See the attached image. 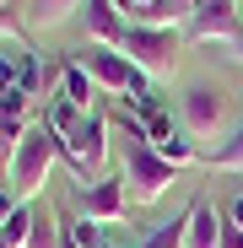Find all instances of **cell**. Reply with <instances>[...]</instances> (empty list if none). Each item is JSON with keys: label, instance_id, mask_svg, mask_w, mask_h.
<instances>
[{"label": "cell", "instance_id": "cell-7", "mask_svg": "<svg viewBox=\"0 0 243 248\" xmlns=\"http://www.w3.org/2000/svg\"><path fill=\"white\" fill-rule=\"evenodd\" d=\"M146 146L162 156V162H173V168L184 173V168H194V162H200V151H194V140H189V130H184V124L173 119V113H151L146 119Z\"/></svg>", "mask_w": 243, "mask_h": 248}, {"label": "cell", "instance_id": "cell-18", "mask_svg": "<svg viewBox=\"0 0 243 248\" xmlns=\"http://www.w3.org/2000/svg\"><path fill=\"white\" fill-rule=\"evenodd\" d=\"M189 11H194V0H157L146 27H178V22H189Z\"/></svg>", "mask_w": 243, "mask_h": 248}, {"label": "cell", "instance_id": "cell-3", "mask_svg": "<svg viewBox=\"0 0 243 248\" xmlns=\"http://www.w3.org/2000/svg\"><path fill=\"white\" fill-rule=\"evenodd\" d=\"M76 54H81V65L92 70L97 87H108L113 97H125V103H130V108H141L146 119L157 113V103H151V81H146L125 54H119V49H97V44H92V49H76Z\"/></svg>", "mask_w": 243, "mask_h": 248}, {"label": "cell", "instance_id": "cell-15", "mask_svg": "<svg viewBox=\"0 0 243 248\" xmlns=\"http://www.w3.org/2000/svg\"><path fill=\"white\" fill-rule=\"evenodd\" d=\"M70 11H81V0H32V22L38 27H60Z\"/></svg>", "mask_w": 243, "mask_h": 248}, {"label": "cell", "instance_id": "cell-22", "mask_svg": "<svg viewBox=\"0 0 243 248\" xmlns=\"http://www.w3.org/2000/svg\"><path fill=\"white\" fill-rule=\"evenodd\" d=\"M238 16H243V6H238Z\"/></svg>", "mask_w": 243, "mask_h": 248}, {"label": "cell", "instance_id": "cell-10", "mask_svg": "<svg viewBox=\"0 0 243 248\" xmlns=\"http://www.w3.org/2000/svg\"><path fill=\"white\" fill-rule=\"evenodd\" d=\"M184 248H222V211H216L211 200H194V205H189Z\"/></svg>", "mask_w": 243, "mask_h": 248}, {"label": "cell", "instance_id": "cell-4", "mask_svg": "<svg viewBox=\"0 0 243 248\" xmlns=\"http://www.w3.org/2000/svg\"><path fill=\"white\" fill-rule=\"evenodd\" d=\"M178 44H184L178 27H141V22H130L119 54H125L146 81H168V76L178 70Z\"/></svg>", "mask_w": 243, "mask_h": 248}, {"label": "cell", "instance_id": "cell-13", "mask_svg": "<svg viewBox=\"0 0 243 248\" xmlns=\"http://www.w3.org/2000/svg\"><path fill=\"white\" fill-rule=\"evenodd\" d=\"M206 168H216V173H243V124H238V130L206 156Z\"/></svg>", "mask_w": 243, "mask_h": 248}, {"label": "cell", "instance_id": "cell-9", "mask_svg": "<svg viewBox=\"0 0 243 248\" xmlns=\"http://www.w3.org/2000/svg\"><path fill=\"white\" fill-rule=\"evenodd\" d=\"M81 216L97 221V227L119 221V216H125V178H97L87 194H81Z\"/></svg>", "mask_w": 243, "mask_h": 248}, {"label": "cell", "instance_id": "cell-16", "mask_svg": "<svg viewBox=\"0 0 243 248\" xmlns=\"http://www.w3.org/2000/svg\"><path fill=\"white\" fill-rule=\"evenodd\" d=\"M16 76H22V92L38 103V92H44V65H38V54L16 49Z\"/></svg>", "mask_w": 243, "mask_h": 248}, {"label": "cell", "instance_id": "cell-20", "mask_svg": "<svg viewBox=\"0 0 243 248\" xmlns=\"http://www.w3.org/2000/svg\"><path fill=\"white\" fill-rule=\"evenodd\" d=\"M113 6H119V11H130V16L146 27V22H151V11H157V0H113Z\"/></svg>", "mask_w": 243, "mask_h": 248}, {"label": "cell", "instance_id": "cell-5", "mask_svg": "<svg viewBox=\"0 0 243 248\" xmlns=\"http://www.w3.org/2000/svg\"><path fill=\"white\" fill-rule=\"evenodd\" d=\"M189 38H200V44H232V49H243V16H238V0H194V11H189Z\"/></svg>", "mask_w": 243, "mask_h": 248}, {"label": "cell", "instance_id": "cell-2", "mask_svg": "<svg viewBox=\"0 0 243 248\" xmlns=\"http://www.w3.org/2000/svg\"><path fill=\"white\" fill-rule=\"evenodd\" d=\"M54 156H60L54 130H49V124H32V130L22 135V146L11 151V162H6V189H11L22 205L38 200V189H44V178H49V168H54Z\"/></svg>", "mask_w": 243, "mask_h": 248}, {"label": "cell", "instance_id": "cell-6", "mask_svg": "<svg viewBox=\"0 0 243 248\" xmlns=\"http://www.w3.org/2000/svg\"><path fill=\"white\" fill-rule=\"evenodd\" d=\"M178 124H184L194 140H216L222 124H227V97L216 87H189L184 103H178Z\"/></svg>", "mask_w": 243, "mask_h": 248}, {"label": "cell", "instance_id": "cell-1", "mask_svg": "<svg viewBox=\"0 0 243 248\" xmlns=\"http://www.w3.org/2000/svg\"><path fill=\"white\" fill-rule=\"evenodd\" d=\"M119 130H125V184H130V194H135L141 205H157L162 194L178 184V168L162 162V156L146 146V124L130 119L125 108H119Z\"/></svg>", "mask_w": 243, "mask_h": 248}, {"label": "cell", "instance_id": "cell-12", "mask_svg": "<svg viewBox=\"0 0 243 248\" xmlns=\"http://www.w3.org/2000/svg\"><path fill=\"white\" fill-rule=\"evenodd\" d=\"M27 248H65V232H60V216L32 205V232H27Z\"/></svg>", "mask_w": 243, "mask_h": 248}, {"label": "cell", "instance_id": "cell-8", "mask_svg": "<svg viewBox=\"0 0 243 248\" xmlns=\"http://www.w3.org/2000/svg\"><path fill=\"white\" fill-rule=\"evenodd\" d=\"M32 97L27 92H0V156L11 162V151L22 146V135L32 130Z\"/></svg>", "mask_w": 243, "mask_h": 248}, {"label": "cell", "instance_id": "cell-19", "mask_svg": "<svg viewBox=\"0 0 243 248\" xmlns=\"http://www.w3.org/2000/svg\"><path fill=\"white\" fill-rule=\"evenodd\" d=\"M0 38H11V44L27 38V22L16 16V0H0Z\"/></svg>", "mask_w": 243, "mask_h": 248}, {"label": "cell", "instance_id": "cell-21", "mask_svg": "<svg viewBox=\"0 0 243 248\" xmlns=\"http://www.w3.org/2000/svg\"><path fill=\"white\" fill-rule=\"evenodd\" d=\"M16 205H22V200H16L11 189H0V227H6V221H11V211H16Z\"/></svg>", "mask_w": 243, "mask_h": 248}, {"label": "cell", "instance_id": "cell-11", "mask_svg": "<svg viewBox=\"0 0 243 248\" xmlns=\"http://www.w3.org/2000/svg\"><path fill=\"white\" fill-rule=\"evenodd\" d=\"M92 92H97V81H92V70L81 65V60H70V65L60 70V97H65L70 108H81V113H92V103H97Z\"/></svg>", "mask_w": 243, "mask_h": 248}, {"label": "cell", "instance_id": "cell-14", "mask_svg": "<svg viewBox=\"0 0 243 248\" xmlns=\"http://www.w3.org/2000/svg\"><path fill=\"white\" fill-rule=\"evenodd\" d=\"M27 232H32V200H27V205H16L11 221L0 227V248H27Z\"/></svg>", "mask_w": 243, "mask_h": 248}, {"label": "cell", "instance_id": "cell-17", "mask_svg": "<svg viewBox=\"0 0 243 248\" xmlns=\"http://www.w3.org/2000/svg\"><path fill=\"white\" fill-rule=\"evenodd\" d=\"M184 232H189V211H184V216H173L168 227H157L141 248H184Z\"/></svg>", "mask_w": 243, "mask_h": 248}]
</instances>
